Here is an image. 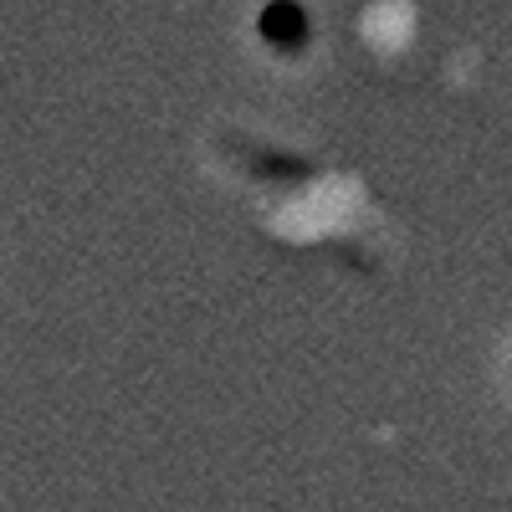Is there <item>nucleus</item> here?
<instances>
[{
	"instance_id": "nucleus-1",
	"label": "nucleus",
	"mask_w": 512,
	"mask_h": 512,
	"mask_svg": "<svg viewBox=\"0 0 512 512\" xmlns=\"http://www.w3.org/2000/svg\"><path fill=\"white\" fill-rule=\"evenodd\" d=\"M262 36L277 41V47H297V41L308 36V16L292 6V0H272L262 11Z\"/></svg>"
}]
</instances>
